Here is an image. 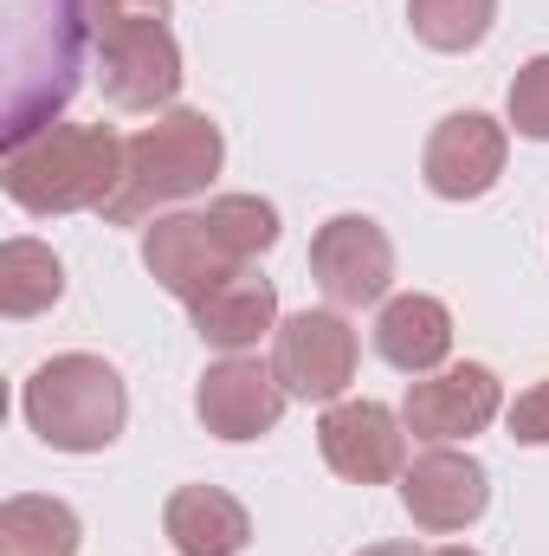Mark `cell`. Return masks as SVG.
Wrapping results in <instances>:
<instances>
[{
  "instance_id": "6da1fadb",
  "label": "cell",
  "mask_w": 549,
  "mask_h": 556,
  "mask_svg": "<svg viewBox=\"0 0 549 556\" xmlns=\"http://www.w3.org/2000/svg\"><path fill=\"white\" fill-rule=\"evenodd\" d=\"M7 194L26 214H78L104 207L124 181V142L111 124H46L7 149Z\"/></svg>"
},
{
  "instance_id": "7a4b0ae2",
  "label": "cell",
  "mask_w": 549,
  "mask_h": 556,
  "mask_svg": "<svg viewBox=\"0 0 549 556\" xmlns=\"http://www.w3.org/2000/svg\"><path fill=\"white\" fill-rule=\"evenodd\" d=\"M220 155H227V142H220V130L201 111H168V117L142 124L137 137L124 142V181L104 201V220L137 227L149 207L201 194L220 175Z\"/></svg>"
},
{
  "instance_id": "3957f363",
  "label": "cell",
  "mask_w": 549,
  "mask_h": 556,
  "mask_svg": "<svg viewBox=\"0 0 549 556\" xmlns=\"http://www.w3.org/2000/svg\"><path fill=\"white\" fill-rule=\"evenodd\" d=\"M20 408L33 420V433L59 453H104L124 420H130V395H124V376L104 363V356H52L33 369Z\"/></svg>"
},
{
  "instance_id": "277c9868",
  "label": "cell",
  "mask_w": 549,
  "mask_h": 556,
  "mask_svg": "<svg viewBox=\"0 0 549 556\" xmlns=\"http://www.w3.org/2000/svg\"><path fill=\"white\" fill-rule=\"evenodd\" d=\"M272 376L291 402H336L356 382V330L343 311H297L272 330Z\"/></svg>"
},
{
  "instance_id": "5b68a950",
  "label": "cell",
  "mask_w": 549,
  "mask_h": 556,
  "mask_svg": "<svg viewBox=\"0 0 549 556\" xmlns=\"http://www.w3.org/2000/svg\"><path fill=\"white\" fill-rule=\"evenodd\" d=\"M98 46V85L117 111H155L181 91V46L168 20H124L91 33Z\"/></svg>"
},
{
  "instance_id": "8992f818",
  "label": "cell",
  "mask_w": 549,
  "mask_h": 556,
  "mask_svg": "<svg viewBox=\"0 0 549 556\" xmlns=\"http://www.w3.org/2000/svg\"><path fill=\"white\" fill-rule=\"evenodd\" d=\"M310 273H317L323 298L336 311H362V304L388 298V285H395V247H388V233L369 214H336L310 240Z\"/></svg>"
},
{
  "instance_id": "52a82bcc",
  "label": "cell",
  "mask_w": 549,
  "mask_h": 556,
  "mask_svg": "<svg viewBox=\"0 0 549 556\" xmlns=\"http://www.w3.org/2000/svg\"><path fill=\"white\" fill-rule=\"evenodd\" d=\"M505 408L498 395V376L485 363H459V369H433V376H413L408 402H401V420H408L413 440L426 446H452V440H472L485 433Z\"/></svg>"
},
{
  "instance_id": "ba28073f",
  "label": "cell",
  "mask_w": 549,
  "mask_h": 556,
  "mask_svg": "<svg viewBox=\"0 0 549 556\" xmlns=\"http://www.w3.org/2000/svg\"><path fill=\"white\" fill-rule=\"evenodd\" d=\"M317 446H323V466L336 479L382 485L408 459V420L382 402H330V415L317 420Z\"/></svg>"
},
{
  "instance_id": "9c48e42d",
  "label": "cell",
  "mask_w": 549,
  "mask_h": 556,
  "mask_svg": "<svg viewBox=\"0 0 549 556\" xmlns=\"http://www.w3.org/2000/svg\"><path fill=\"white\" fill-rule=\"evenodd\" d=\"M401 505L420 531L446 538V531H465L485 518L491 505V472L472 459V453H452V446H426L401 472Z\"/></svg>"
},
{
  "instance_id": "30bf717a",
  "label": "cell",
  "mask_w": 549,
  "mask_h": 556,
  "mask_svg": "<svg viewBox=\"0 0 549 556\" xmlns=\"http://www.w3.org/2000/svg\"><path fill=\"white\" fill-rule=\"evenodd\" d=\"M505 149H511V142H505V124H491L485 111H459V117H446V124L426 137V155H420L426 188H433L439 201H478V194L498 188Z\"/></svg>"
},
{
  "instance_id": "8fae6325",
  "label": "cell",
  "mask_w": 549,
  "mask_h": 556,
  "mask_svg": "<svg viewBox=\"0 0 549 556\" xmlns=\"http://www.w3.org/2000/svg\"><path fill=\"white\" fill-rule=\"evenodd\" d=\"M284 402L291 395L278 389V376L266 363H253V356L214 363L201 376V389H194V415H201V427L214 440H259V433H272Z\"/></svg>"
},
{
  "instance_id": "7c38bea8",
  "label": "cell",
  "mask_w": 549,
  "mask_h": 556,
  "mask_svg": "<svg viewBox=\"0 0 549 556\" xmlns=\"http://www.w3.org/2000/svg\"><path fill=\"white\" fill-rule=\"evenodd\" d=\"M142 266H149V278H155L168 298H181V304L207 298L220 278L233 273V260H227V247L214 240L207 214H168V220H155V227L142 233Z\"/></svg>"
},
{
  "instance_id": "4fadbf2b",
  "label": "cell",
  "mask_w": 549,
  "mask_h": 556,
  "mask_svg": "<svg viewBox=\"0 0 549 556\" xmlns=\"http://www.w3.org/2000/svg\"><path fill=\"white\" fill-rule=\"evenodd\" d=\"M188 311H194L201 343H214L227 356H246L259 337L278 330V291H272V278H259L253 266H233L207 298H194Z\"/></svg>"
},
{
  "instance_id": "5bb4252c",
  "label": "cell",
  "mask_w": 549,
  "mask_h": 556,
  "mask_svg": "<svg viewBox=\"0 0 549 556\" xmlns=\"http://www.w3.org/2000/svg\"><path fill=\"white\" fill-rule=\"evenodd\" d=\"M162 531L181 556H240L253 544V518L220 485H181L162 505Z\"/></svg>"
},
{
  "instance_id": "9a60e30c",
  "label": "cell",
  "mask_w": 549,
  "mask_h": 556,
  "mask_svg": "<svg viewBox=\"0 0 549 556\" xmlns=\"http://www.w3.org/2000/svg\"><path fill=\"white\" fill-rule=\"evenodd\" d=\"M375 350L401 376H433L446 363V350H452V311L439 298H426V291L388 298L382 317H375Z\"/></svg>"
},
{
  "instance_id": "2e32d148",
  "label": "cell",
  "mask_w": 549,
  "mask_h": 556,
  "mask_svg": "<svg viewBox=\"0 0 549 556\" xmlns=\"http://www.w3.org/2000/svg\"><path fill=\"white\" fill-rule=\"evenodd\" d=\"M78 511L65 498H7L0 505V556H78Z\"/></svg>"
},
{
  "instance_id": "e0dca14e",
  "label": "cell",
  "mask_w": 549,
  "mask_h": 556,
  "mask_svg": "<svg viewBox=\"0 0 549 556\" xmlns=\"http://www.w3.org/2000/svg\"><path fill=\"white\" fill-rule=\"evenodd\" d=\"M65 266L52 260V247L39 240H7L0 247V311L7 317H39L46 304H59Z\"/></svg>"
},
{
  "instance_id": "ac0fdd59",
  "label": "cell",
  "mask_w": 549,
  "mask_h": 556,
  "mask_svg": "<svg viewBox=\"0 0 549 556\" xmlns=\"http://www.w3.org/2000/svg\"><path fill=\"white\" fill-rule=\"evenodd\" d=\"M498 20V0H408V26L433 52H472Z\"/></svg>"
},
{
  "instance_id": "d6986e66",
  "label": "cell",
  "mask_w": 549,
  "mask_h": 556,
  "mask_svg": "<svg viewBox=\"0 0 549 556\" xmlns=\"http://www.w3.org/2000/svg\"><path fill=\"white\" fill-rule=\"evenodd\" d=\"M207 227H214V240L227 247L233 266H253V260L278 240V207L259 201V194H220V201L207 207Z\"/></svg>"
},
{
  "instance_id": "ffe728a7",
  "label": "cell",
  "mask_w": 549,
  "mask_h": 556,
  "mask_svg": "<svg viewBox=\"0 0 549 556\" xmlns=\"http://www.w3.org/2000/svg\"><path fill=\"white\" fill-rule=\"evenodd\" d=\"M505 111H511V130H518V137L549 142V52L544 59H531V65H518Z\"/></svg>"
},
{
  "instance_id": "44dd1931",
  "label": "cell",
  "mask_w": 549,
  "mask_h": 556,
  "mask_svg": "<svg viewBox=\"0 0 549 556\" xmlns=\"http://www.w3.org/2000/svg\"><path fill=\"white\" fill-rule=\"evenodd\" d=\"M72 13L85 33H104L124 20H168V0H72Z\"/></svg>"
},
{
  "instance_id": "7402d4cb",
  "label": "cell",
  "mask_w": 549,
  "mask_h": 556,
  "mask_svg": "<svg viewBox=\"0 0 549 556\" xmlns=\"http://www.w3.org/2000/svg\"><path fill=\"white\" fill-rule=\"evenodd\" d=\"M505 420H511V440H524V446H549V376L537 382V389H524Z\"/></svg>"
},
{
  "instance_id": "603a6c76",
  "label": "cell",
  "mask_w": 549,
  "mask_h": 556,
  "mask_svg": "<svg viewBox=\"0 0 549 556\" xmlns=\"http://www.w3.org/2000/svg\"><path fill=\"white\" fill-rule=\"evenodd\" d=\"M356 556H420L413 544H369V551H356Z\"/></svg>"
},
{
  "instance_id": "cb8c5ba5",
  "label": "cell",
  "mask_w": 549,
  "mask_h": 556,
  "mask_svg": "<svg viewBox=\"0 0 549 556\" xmlns=\"http://www.w3.org/2000/svg\"><path fill=\"white\" fill-rule=\"evenodd\" d=\"M433 556H478V551H459V544H452V551H433Z\"/></svg>"
}]
</instances>
